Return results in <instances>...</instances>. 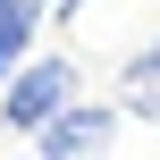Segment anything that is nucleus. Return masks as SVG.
Wrapping results in <instances>:
<instances>
[{
    "instance_id": "obj_1",
    "label": "nucleus",
    "mask_w": 160,
    "mask_h": 160,
    "mask_svg": "<svg viewBox=\"0 0 160 160\" xmlns=\"http://www.w3.org/2000/svg\"><path fill=\"white\" fill-rule=\"evenodd\" d=\"M68 101H76V59H68V51H51V59H34V68H17V76L0 84V127L42 135Z\"/></svg>"
},
{
    "instance_id": "obj_2",
    "label": "nucleus",
    "mask_w": 160,
    "mask_h": 160,
    "mask_svg": "<svg viewBox=\"0 0 160 160\" xmlns=\"http://www.w3.org/2000/svg\"><path fill=\"white\" fill-rule=\"evenodd\" d=\"M110 135H118V110H101V101H68V110L34 135V152H42V160H101Z\"/></svg>"
},
{
    "instance_id": "obj_3",
    "label": "nucleus",
    "mask_w": 160,
    "mask_h": 160,
    "mask_svg": "<svg viewBox=\"0 0 160 160\" xmlns=\"http://www.w3.org/2000/svg\"><path fill=\"white\" fill-rule=\"evenodd\" d=\"M51 0H0V84L25 68V42H34V17H42Z\"/></svg>"
},
{
    "instance_id": "obj_4",
    "label": "nucleus",
    "mask_w": 160,
    "mask_h": 160,
    "mask_svg": "<svg viewBox=\"0 0 160 160\" xmlns=\"http://www.w3.org/2000/svg\"><path fill=\"white\" fill-rule=\"evenodd\" d=\"M127 84H160V42H152V51H135V59H127Z\"/></svg>"
},
{
    "instance_id": "obj_5",
    "label": "nucleus",
    "mask_w": 160,
    "mask_h": 160,
    "mask_svg": "<svg viewBox=\"0 0 160 160\" xmlns=\"http://www.w3.org/2000/svg\"><path fill=\"white\" fill-rule=\"evenodd\" d=\"M34 160H42V152H34Z\"/></svg>"
}]
</instances>
